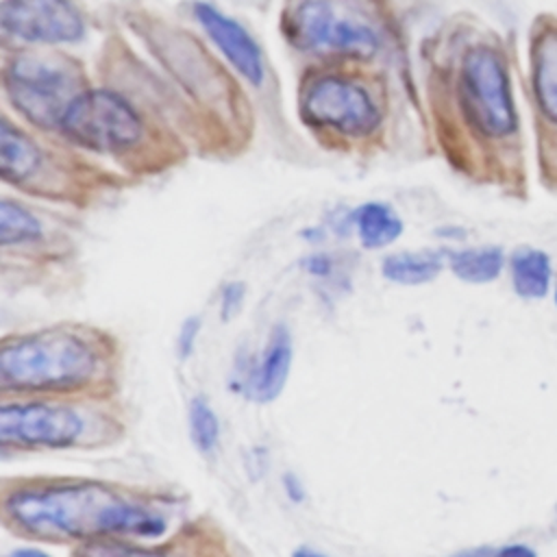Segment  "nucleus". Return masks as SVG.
Segmentation results:
<instances>
[{"label":"nucleus","mask_w":557,"mask_h":557,"mask_svg":"<svg viewBox=\"0 0 557 557\" xmlns=\"http://www.w3.org/2000/svg\"><path fill=\"white\" fill-rule=\"evenodd\" d=\"M170 89L194 159L235 163L261 139L259 113L213 46L176 13L139 2H102Z\"/></svg>","instance_id":"nucleus-2"},{"label":"nucleus","mask_w":557,"mask_h":557,"mask_svg":"<svg viewBox=\"0 0 557 557\" xmlns=\"http://www.w3.org/2000/svg\"><path fill=\"white\" fill-rule=\"evenodd\" d=\"M450 270L466 283L494 281L505 263V255L498 246H479L448 252Z\"/></svg>","instance_id":"nucleus-21"},{"label":"nucleus","mask_w":557,"mask_h":557,"mask_svg":"<svg viewBox=\"0 0 557 557\" xmlns=\"http://www.w3.org/2000/svg\"><path fill=\"white\" fill-rule=\"evenodd\" d=\"M102 2H139V0H102Z\"/></svg>","instance_id":"nucleus-30"},{"label":"nucleus","mask_w":557,"mask_h":557,"mask_svg":"<svg viewBox=\"0 0 557 557\" xmlns=\"http://www.w3.org/2000/svg\"><path fill=\"white\" fill-rule=\"evenodd\" d=\"M91 81V61L78 50L39 48L0 35V100L41 133L59 137L67 109Z\"/></svg>","instance_id":"nucleus-10"},{"label":"nucleus","mask_w":557,"mask_h":557,"mask_svg":"<svg viewBox=\"0 0 557 557\" xmlns=\"http://www.w3.org/2000/svg\"><path fill=\"white\" fill-rule=\"evenodd\" d=\"M70 557H235L222 531L207 522H189L163 540H91L70 548Z\"/></svg>","instance_id":"nucleus-14"},{"label":"nucleus","mask_w":557,"mask_h":557,"mask_svg":"<svg viewBox=\"0 0 557 557\" xmlns=\"http://www.w3.org/2000/svg\"><path fill=\"white\" fill-rule=\"evenodd\" d=\"M202 333V318L191 313L185 315L178 324L176 337H174V352L178 361H189L198 348V339Z\"/></svg>","instance_id":"nucleus-23"},{"label":"nucleus","mask_w":557,"mask_h":557,"mask_svg":"<svg viewBox=\"0 0 557 557\" xmlns=\"http://www.w3.org/2000/svg\"><path fill=\"white\" fill-rule=\"evenodd\" d=\"M292 557H329V555H324V553H320V550H315L311 546H296L292 550Z\"/></svg>","instance_id":"nucleus-28"},{"label":"nucleus","mask_w":557,"mask_h":557,"mask_svg":"<svg viewBox=\"0 0 557 557\" xmlns=\"http://www.w3.org/2000/svg\"><path fill=\"white\" fill-rule=\"evenodd\" d=\"M444 265L442 250H420V252H394L381 263V272L387 281L400 285H418L435 278Z\"/></svg>","instance_id":"nucleus-18"},{"label":"nucleus","mask_w":557,"mask_h":557,"mask_svg":"<svg viewBox=\"0 0 557 557\" xmlns=\"http://www.w3.org/2000/svg\"><path fill=\"white\" fill-rule=\"evenodd\" d=\"M492 557H535V550L527 544H507L492 553Z\"/></svg>","instance_id":"nucleus-27"},{"label":"nucleus","mask_w":557,"mask_h":557,"mask_svg":"<svg viewBox=\"0 0 557 557\" xmlns=\"http://www.w3.org/2000/svg\"><path fill=\"white\" fill-rule=\"evenodd\" d=\"M294 122L307 141L331 154H368L385 126L383 81L355 61L305 63L294 70Z\"/></svg>","instance_id":"nucleus-6"},{"label":"nucleus","mask_w":557,"mask_h":557,"mask_svg":"<svg viewBox=\"0 0 557 557\" xmlns=\"http://www.w3.org/2000/svg\"><path fill=\"white\" fill-rule=\"evenodd\" d=\"M457 98L468 124L481 137L507 139L518 131L509 72L492 46L479 44L466 50L457 76Z\"/></svg>","instance_id":"nucleus-12"},{"label":"nucleus","mask_w":557,"mask_h":557,"mask_svg":"<svg viewBox=\"0 0 557 557\" xmlns=\"http://www.w3.org/2000/svg\"><path fill=\"white\" fill-rule=\"evenodd\" d=\"M74 211L0 187V259H61L74 250Z\"/></svg>","instance_id":"nucleus-13"},{"label":"nucleus","mask_w":557,"mask_h":557,"mask_svg":"<svg viewBox=\"0 0 557 557\" xmlns=\"http://www.w3.org/2000/svg\"><path fill=\"white\" fill-rule=\"evenodd\" d=\"M0 187L83 213L137 185L63 139L22 122L0 100Z\"/></svg>","instance_id":"nucleus-5"},{"label":"nucleus","mask_w":557,"mask_h":557,"mask_svg":"<svg viewBox=\"0 0 557 557\" xmlns=\"http://www.w3.org/2000/svg\"><path fill=\"white\" fill-rule=\"evenodd\" d=\"M0 527L44 546L74 548L107 537L152 542L172 533V500L107 479L4 476Z\"/></svg>","instance_id":"nucleus-3"},{"label":"nucleus","mask_w":557,"mask_h":557,"mask_svg":"<svg viewBox=\"0 0 557 557\" xmlns=\"http://www.w3.org/2000/svg\"><path fill=\"white\" fill-rule=\"evenodd\" d=\"M281 487H283V494H285V498L287 500H292V503H305V498H307V490H305V483H302V479L298 476V474H294V472H285L283 476H281Z\"/></svg>","instance_id":"nucleus-25"},{"label":"nucleus","mask_w":557,"mask_h":557,"mask_svg":"<svg viewBox=\"0 0 557 557\" xmlns=\"http://www.w3.org/2000/svg\"><path fill=\"white\" fill-rule=\"evenodd\" d=\"M531 81L542 115L557 124V26L544 24L531 41Z\"/></svg>","instance_id":"nucleus-16"},{"label":"nucleus","mask_w":557,"mask_h":557,"mask_svg":"<svg viewBox=\"0 0 557 557\" xmlns=\"http://www.w3.org/2000/svg\"><path fill=\"white\" fill-rule=\"evenodd\" d=\"M187 435L200 457H213L220 448L222 422L211 400L202 394L191 396L187 403Z\"/></svg>","instance_id":"nucleus-20"},{"label":"nucleus","mask_w":557,"mask_h":557,"mask_svg":"<svg viewBox=\"0 0 557 557\" xmlns=\"http://www.w3.org/2000/svg\"><path fill=\"white\" fill-rule=\"evenodd\" d=\"M276 37L292 63L374 65L392 37L385 0H281Z\"/></svg>","instance_id":"nucleus-8"},{"label":"nucleus","mask_w":557,"mask_h":557,"mask_svg":"<svg viewBox=\"0 0 557 557\" xmlns=\"http://www.w3.org/2000/svg\"><path fill=\"white\" fill-rule=\"evenodd\" d=\"M100 26L94 0H0V35L20 44L78 50Z\"/></svg>","instance_id":"nucleus-11"},{"label":"nucleus","mask_w":557,"mask_h":557,"mask_svg":"<svg viewBox=\"0 0 557 557\" xmlns=\"http://www.w3.org/2000/svg\"><path fill=\"white\" fill-rule=\"evenodd\" d=\"M91 85L67 109L59 137L135 185L163 178L191 159L176 102L120 22L100 7Z\"/></svg>","instance_id":"nucleus-1"},{"label":"nucleus","mask_w":557,"mask_h":557,"mask_svg":"<svg viewBox=\"0 0 557 557\" xmlns=\"http://www.w3.org/2000/svg\"><path fill=\"white\" fill-rule=\"evenodd\" d=\"M350 224L359 237V244L370 250L389 246L403 233V220L398 218V213L389 205L379 200L355 207L350 211Z\"/></svg>","instance_id":"nucleus-17"},{"label":"nucleus","mask_w":557,"mask_h":557,"mask_svg":"<svg viewBox=\"0 0 557 557\" xmlns=\"http://www.w3.org/2000/svg\"><path fill=\"white\" fill-rule=\"evenodd\" d=\"M513 289L522 298H542L550 285V261L537 248H516L509 259Z\"/></svg>","instance_id":"nucleus-19"},{"label":"nucleus","mask_w":557,"mask_h":557,"mask_svg":"<svg viewBox=\"0 0 557 557\" xmlns=\"http://www.w3.org/2000/svg\"><path fill=\"white\" fill-rule=\"evenodd\" d=\"M300 268L305 274H309L313 278H329L335 272V259L329 252L315 250L300 259Z\"/></svg>","instance_id":"nucleus-24"},{"label":"nucleus","mask_w":557,"mask_h":557,"mask_svg":"<svg viewBox=\"0 0 557 557\" xmlns=\"http://www.w3.org/2000/svg\"><path fill=\"white\" fill-rule=\"evenodd\" d=\"M124 435L113 398L0 394V455L67 453L111 446Z\"/></svg>","instance_id":"nucleus-9"},{"label":"nucleus","mask_w":557,"mask_h":557,"mask_svg":"<svg viewBox=\"0 0 557 557\" xmlns=\"http://www.w3.org/2000/svg\"><path fill=\"white\" fill-rule=\"evenodd\" d=\"M453 557H492V550L490 548H474V550H466V553H459V555H453Z\"/></svg>","instance_id":"nucleus-29"},{"label":"nucleus","mask_w":557,"mask_h":557,"mask_svg":"<svg viewBox=\"0 0 557 557\" xmlns=\"http://www.w3.org/2000/svg\"><path fill=\"white\" fill-rule=\"evenodd\" d=\"M120 376V342L96 324L52 322L0 337V394L113 398Z\"/></svg>","instance_id":"nucleus-4"},{"label":"nucleus","mask_w":557,"mask_h":557,"mask_svg":"<svg viewBox=\"0 0 557 557\" xmlns=\"http://www.w3.org/2000/svg\"><path fill=\"white\" fill-rule=\"evenodd\" d=\"M246 296H248V287L239 278L226 281L220 287V292H218V315L224 324H228L231 320H235L242 313V309L246 305Z\"/></svg>","instance_id":"nucleus-22"},{"label":"nucleus","mask_w":557,"mask_h":557,"mask_svg":"<svg viewBox=\"0 0 557 557\" xmlns=\"http://www.w3.org/2000/svg\"><path fill=\"white\" fill-rule=\"evenodd\" d=\"M4 557H54L50 550L44 548V544H35V542H26L22 546L11 548Z\"/></svg>","instance_id":"nucleus-26"},{"label":"nucleus","mask_w":557,"mask_h":557,"mask_svg":"<svg viewBox=\"0 0 557 557\" xmlns=\"http://www.w3.org/2000/svg\"><path fill=\"white\" fill-rule=\"evenodd\" d=\"M294 366V339L289 326L276 322L257 355H252L244 398L257 405H270L281 398Z\"/></svg>","instance_id":"nucleus-15"},{"label":"nucleus","mask_w":557,"mask_h":557,"mask_svg":"<svg viewBox=\"0 0 557 557\" xmlns=\"http://www.w3.org/2000/svg\"><path fill=\"white\" fill-rule=\"evenodd\" d=\"M174 13L200 30L250 94L270 152L285 161H307L311 144L289 117L281 72L257 30L215 0H178Z\"/></svg>","instance_id":"nucleus-7"},{"label":"nucleus","mask_w":557,"mask_h":557,"mask_svg":"<svg viewBox=\"0 0 557 557\" xmlns=\"http://www.w3.org/2000/svg\"><path fill=\"white\" fill-rule=\"evenodd\" d=\"M555 302H557V292H555Z\"/></svg>","instance_id":"nucleus-31"}]
</instances>
